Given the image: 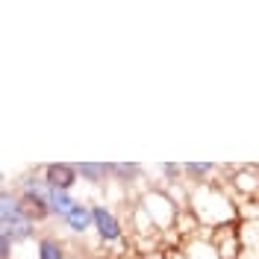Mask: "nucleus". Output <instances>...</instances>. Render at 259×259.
<instances>
[{
  "instance_id": "9d476101",
  "label": "nucleus",
  "mask_w": 259,
  "mask_h": 259,
  "mask_svg": "<svg viewBox=\"0 0 259 259\" xmlns=\"http://www.w3.org/2000/svg\"><path fill=\"white\" fill-rule=\"evenodd\" d=\"M162 171H165L168 177H174V174H180V165H162Z\"/></svg>"
},
{
  "instance_id": "f257e3e1",
  "label": "nucleus",
  "mask_w": 259,
  "mask_h": 259,
  "mask_svg": "<svg viewBox=\"0 0 259 259\" xmlns=\"http://www.w3.org/2000/svg\"><path fill=\"white\" fill-rule=\"evenodd\" d=\"M45 180H48L50 189H56V192H71V186L80 177H77V168L71 162H50L45 168Z\"/></svg>"
},
{
  "instance_id": "39448f33",
  "label": "nucleus",
  "mask_w": 259,
  "mask_h": 259,
  "mask_svg": "<svg viewBox=\"0 0 259 259\" xmlns=\"http://www.w3.org/2000/svg\"><path fill=\"white\" fill-rule=\"evenodd\" d=\"M74 206H77V200H74V197H71V194L68 192H56V189H53V194H50V215H53V218H68V212L74 209Z\"/></svg>"
},
{
  "instance_id": "20e7f679",
  "label": "nucleus",
  "mask_w": 259,
  "mask_h": 259,
  "mask_svg": "<svg viewBox=\"0 0 259 259\" xmlns=\"http://www.w3.org/2000/svg\"><path fill=\"white\" fill-rule=\"evenodd\" d=\"M65 224L71 227L74 233H85L89 227H95V221H92V209H89L85 203H77L74 209L68 212V218H65Z\"/></svg>"
},
{
  "instance_id": "f03ea898",
  "label": "nucleus",
  "mask_w": 259,
  "mask_h": 259,
  "mask_svg": "<svg viewBox=\"0 0 259 259\" xmlns=\"http://www.w3.org/2000/svg\"><path fill=\"white\" fill-rule=\"evenodd\" d=\"M92 221H95L97 236H100L103 242H115V239L121 236V224H118V218H115L106 206H92Z\"/></svg>"
},
{
  "instance_id": "9b49d317",
  "label": "nucleus",
  "mask_w": 259,
  "mask_h": 259,
  "mask_svg": "<svg viewBox=\"0 0 259 259\" xmlns=\"http://www.w3.org/2000/svg\"><path fill=\"white\" fill-rule=\"evenodd\" d=\"M0 183H3V177H0Z\"/></svg>"
},
{
  "instance_id": "6e6552de",
  "label": "nucleus",
  "mask_w": 259,
  "mask_h": 259,
  "mask_svg": "<svg viewBox=\"0 0 259 259\" xmlns=\"http://www.w3.org/2000/svg\"><path fill=\"white\" fill-rule=\"evenodd\" d=\"M186 171H189V174H197V177H200V174H209V171H212V165H209V162H189V165H186Z\"/></svg>"
},
{
  "instance_id": "0eeeda50",
  "label": "nucleus",
  "mask_w": 259,
  "mask_h": 259,
  "mask_svg": "<svg viewBox=\"0 0 259 259\" xmlns=\"http://www.w3.org/2000/svg\"><path fill=\"white\" fill-rule=\"evenodd\" d=\"M109 174L133 177V174H139V165H136V162H109Z\"/></svg>"
},
{
  "instance_id": "7ed1b4c3",
  "label": "nucleus",
  "mask_w": 259,
  "mask_h": 259,
  "mask_svg": "<svg viewBox=\"0 0 259 259\" xmlns=\"http://www.w3.org/2000/svg\"><path fill=\"white\" fill-rule=\"evenodd\" d=\"M77 177L89 180V183H103L109 177V162H77Z\"/></svg>"
},
{
  "instance_id": "423d86ee",
  "label": "nucleus",
  "mask_w": 259,
  "mask_h": 259,
  "mask_svg": "<svg viewBox=\"0 0 259 259\" xmlns=\"http://www.w3.org/2000/svg\"><path fill=\"white\" fill-rule=\"evenodd\" d=\"M38 259H65L62 244L56 239H41L38 242Z\"/></svg>"
},
{
  "instance_id": "1a4fd4ad",
  "label": "nucleus",
  "mask_w": 259,
  "mask_h": 259,
  "mask_svg": "<svg viewBox=\"0 0 259 259\" xmlns=\"http://www.w3.org/2000/svg\"><path fill=\"white\" fill-rule=\"evenodd\" d=\"M9 253H12V239L0 233V259H9Z\"/></svg>"
}]
</instances>
